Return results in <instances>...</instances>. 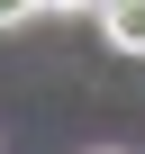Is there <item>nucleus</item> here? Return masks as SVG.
Instances as JSON below:
<instances>
[{"instance_id": "nucleus-3", "label": "nucleus", "mask_w": 145, "mask_h": 154, "mask_svg": "<svg viewBox=\"0 0 145 154\" xmlns=\"http://www.w3.org/2000/svg\"><path fill=\"white\" fill-rule=\"evenodd\" d=\"M72 9H100V0H45V18H72Z\"/></svg>"}, {"instance_id": "nucleus-2", "label": "nucleus", "mask_w": 145, "mask_h": 154, "mask_svg": "<svg viewBox=\"0 0 145 154\" xmlns=\"http://www.w3.org/2000/svg\"><path fill=\"white\" fill-rule=\"evenodd\" d=\"M27 18H45V0H0V27H27Z\"/></svg>"}, {"instance_id": "nucleus-1", "label": "nucleus", "mask_w": 145, "mask_h": 154, "mask_svg": "<svg viewBox=\"0 0 145 154\" xmlns=\"http://www.w3.org/2000/svg\"><path fill=\"white\" fill-rule=\"evenodd\" d=\"M100 36H109V54H145V0H100Z\"/></svg>"}]
</instances>
